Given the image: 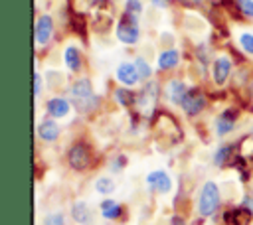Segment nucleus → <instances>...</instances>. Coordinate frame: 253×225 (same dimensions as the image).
Instances as JSON below:
<instances>
[{"label": "nucleus", "instance_id": "nucleus-1", "mask_svg": "<svg viewBox=\"0 0 253 225\" xmlns=\"http://www.w3.org/2000/svg\"><path fill=\"white\" fill-rule=\"evenodd\" d=\"M69 93H71V99H73V103L77 105V109H79V111H83V112H89V111L97 109L99 97L93 93V85H91V79H87V77H81V79H77V81L71 85Z\"/></svg>", "mask_w": 253, "mask_h": 225}, {"label": "nucleus", "instance_id": "nucleus-2", "mask_svg": "<svg viewBox=\"0 0 253 225\" xmlns=\"http://www.w3.org/2000/svg\"><path fill=\"white\" fill-rule=\"evenodd\" d=\"M221 203V195H219V188L215 182H206L200 189L198 195V213L202 217H211L217 207Z\"/></svg>", "mask_w": 253, "mask_h": 225}, {"label": "nucleus", "instance_id": "nucleus-3", "mask_svg": "<svg viewBox=\"0 0 253 225\" xmlns=\"http://www.w3.org/2000/svg\"><path fill=\"white\" fill-rule=\"evenodd\" d=\"M117 38H119V41H123V43H126V45L136 43L138 38H140L138 18L128 16V14H123V18H121L119 24H117Z\"/></svg>", "mask_w": 253, "mask_h": 225}, {"label": "nucleus", "instance_id": "nucleus-4", "mask_svg": "<svg viewBox=\"0 0 253 225\" xmlns=\"http://www.w3.org/2000/svg\"><path fill=\"white\" fill-rule=\"evenodd\" d=\"M67 164L75 172H85L91 166V152H89V148L83 142H75L67 150Z\"/></svg>", "mask_w": 253, "mask_h": 225}, {"label": "nucleus", "instance_id": "nucleus-5", "mask_svg": "<svg viewBox=\"0 0 253 225\" xmlns=\"http://www.w3.org/2000/svg\"><path fill=\"white\" fill-rule=\"evenodd\" d=\"M180 107L184 109V112L188 116H196V114H200L206 109V95L200 89H196V87L194 89H188V93L184 97V103Z\"/></svg>", "mask_w": 253, "mask_h": 225}, {"label": "nucleus", "instance_id": "nucleus-6", "mask_svg": "<svg viewBox=\"0 0 253 225\" xmlns=\"http://www.w3.org/2000/svg\"><path fill=\"white\" fill-rule=\"evenodd\" d=\"M34 36H36V41H38L40 45L49 43V39H51V36H53V18H51L49 14H42V16L36 20Z\"/></svg>", "mask_w": 253, "mask_h": 225}, {"label": "nucleus", "instance_id": "nucleus-7", "mask_svg": "<svg viewBox=\"0 0 253 225\" xmlns=\"http://www.w3.org/2000/svg\"><path fill=\"white\" fill-rule=\"evenodd\" d=\"M146 186L152 189V191H158V193H168L172 189V180L168 176L166 170H154L146 176Z\"/></svg>", "mask_w": 253, "mask_h": 225}, {"label": "nucleus", "instance_id": "nucleus-8", "mask_svg": "<svg viewBox=\"0 0 253 225\" xmlns=\"http://www.w3.org/2000/svg\"><path fill=\"white\" fill-rule=\"evenodd\" d=\"M115 77H117V81H119L121 85H125V87H132V85H136V83L140 81V75H138V71H136V65L130 63V61L119 63V67H117V71H115Z\"/></svg>", "mask_w": 253, "mask_h": 225}, {"label": "nucleus", "instance_id": "nucleus-9", "mask_svg": "<svg viewBox=\"0 0 253 225\" xmlns=\"http://www.w3.org/2000/svg\"><path fill=\"white\" fill-rule=\"evenodd\" d=\"M235 124H237V111L235 109H225L215 118V132L219 136H225L235 128Z\"/></svg>", "mask_w": 253, "mask_h": 225}, {"label": "nucleus", "instance_id": "nucleus-10", "mask_svg": "<svg viewBox=\"0 0 253 225\" xmlns=\"http://www.w3.org/2000/svg\"><path fill=\"white\" fill-rule=\"evenodd\" d=\"M229 73H231V61H229L225 55L217 57V59L213 61V67H211V77H213V83L221 87V85H223V83L229 79Z\"/></svg>", "mask_w": 253, "mask_h": 225}, {"label": "nucleus", "instance_id": "nucleus-11", "mask_svg": "<svg viewBox=\"0 0 253 225\" xmlns=\"http://www.w3.org/2000/svg\"><path fill=\"white\" fill-rule=\"evenodd\" d=\"M45 111H47V114H49L51 118H63V116L69 114L71 105H69V101L63 99V97H51V99L45 103Z\"/></svg>", "mask_w": 253, "mask_h": 225}, {"label": "nucleus", "instance_id": "nucleus-12", "mask_svg": "<svg viewBox=\"0 0 253 225\" xmlns=\"http://www.w3.org/2000/svg\"><path fill=\"white\" fill-rule=\"evenodd\" d=\"M59 124L53 120V118H43L40 124H38V136L43 140V142H55L59 138Z\"/></svg>", "mask_w": 253, "mask_h": 225}, {"label": "nucleus", "instance_id": "nucleus-13", "mask_svg": "<svg viewBox=\"0 0 253 225\" xmlns=\"http://www.w3.org/2000/svg\"><path fill=\"white\" fill-rule=\"evenodd\" d=\"M186 93H188V87H186L184 81H180V79H170V81L166 83V95H168V101H170V103L182 105Z\"/></svg>", "mask_w": 253, "mask_h": 225}, {"label": "nucleus", "instance_id": "nucleus-14", "mask_svg": "<svg viewBox=\"0 0 253 225\" xmlns=\"http://www.w3.org/2000/svg\"><path fill=\"white\" fill-rule=\"evenodd\" d=\"M99 209H101L103 219H107V221H115V219H119L123 215V205L119 201H115V199H103Z\"/></svg>", "mask_w": 253, "mask_h": 225}, {"label": "nucleus", "instance_id": "nucleus-15", "mask_svg": "<svg viewBox=\"0 0 253 225\" xmlns=\"http://www.w3.org/2000/svg\"><path fill=\"white\" fill-rule=\"evenodd\" d=\"M178 61H180L178 49H164V51L158 55L156 65H158L160 71H166V69H174V67L178 65Z\"/></svg>", "mask_w": 253, "mask_h": 225}, {"label": "nucleus", "instance_id": "nucleus-16", "mask_svg": "<svg viewBox=\"0 0 253 225\" xmlns=\"http://www.w3.org/2000/svg\"><path fill=\"white\" fill-rule=\"evenodd\" d=\"M71 217L79 225H89L91 223V209H89V205L85 201H75L71 205Z\"/></svg>", "mask_w": 253, "mask_h": 225}, {"label": "nucleus", "instance_id": "nucleus-17", "mask_svg": "<svg viewBox=\"0 0 253 225\" xmlns=\"http://www.w3.org/2000/svg\"><path fill=\"white\" fill-rule=\"evenodd\" d=\"M63 61L69 71H79L81 69V53L75 45H67L63 51Z\"/></svg>", "mask_w": 253, "mask_h": 225}, {"label": "nucleus", "instance_id": "nucleus-18", "mask_svg": "<svg viewBox=\"0 0 253 225\" xmlns=\"http://www.w3.org/2000/svg\"><path fill=\"white\" fill-rule=\"evenodd\" d=\"M115 99H117V103L123 105V107H132V105H136L138 95H134L130 89H117V91H115Z\"/></svg>", "mask_w": 253, "mask_h": 225}, {"label": "nucleus", "instance_id": "nucleus-19", "mask_svg": "<svg viewBox=\"0 0 253 225\" xmlns=\"http://www.w3.org/2000/svg\"><path fill=\"white\" fill-rule=\"evenodd\" d=\"M231 154H233V146H231V144H223V146H219V148L215 150V154H213V164L219 166V168L225 166V164L229 162Z\"/></svg>", "mask_w": 253, "mask_h": 225}, {"label": "nucleus", "instance_id": "nucleus-20", "mask_svg": "<svg viewBox=\"0 0 253 225\" xmlns=\"http://www.w3.org/2000/svg\"><path fill=\"white\" fill-rule=\"evenodd\" d=\"M95 189H97V193H101V195H111V193L115 191V182H113L111 178H107V176H101V178H97V182H95Z\"/></svg>", "mask_w": 253, "mask_h": 225}, {"label": "nucleus", "instance_id": "nucleus-21", "mask_svg": "<svg viewBox=\"0 0 253 225\" xmlns=\"http://www.w3.org/2000/svg\"><path fill=\"white\" fill-rule=\"evenodd\" d=\"M134 65H136V71H138V75H140L142 81H148L152 77V67L148 65V61L144 57H136L134 59Z\"/></svg>", "mask_w": 253, "mask_h": 225}, {"label": "nucleus", "instance_id": "nucleus-22", "mask_svg": "<svg viewBox=\"0 0 253 225\" xmlns=\"http://www.w3.org/2000/svg\"><path fill=\"white\" fill-rule=\"evenodd\" d=\"M125 14L138 18V16L142 14V2H140V0H126V4H125Z\"/></svg>", "mask_w": 253, "mask_h": 225}, {"label": "nucleus", "instance_id": "nucleus-23", "mask_svg": "<svg viewBox=\"0 0 253 225\" xmlns=\"http://www.w3.org/2000/svg\"><path fill=\"white\" fill-rule=\"evenodd\" d=\"M239 45H241V49H243L245 53L253 55V34L243 32V34L239 36Z\"/></svg>", "mask_w": 253, "mask_h": 225}, {"label": "nucleus", "instance_id": "nucleus-24", "mask_svg": "<svg viewBox=\"0 0 253 225\" xmlns=\"http://www.w3.org/2000/svg\"><path fill=\"white\" fill-rule=\"evenodd\" d=\"M237 148H239V152H241L243 156H251V154H253V136H245V138L237 144Z\"/></svg>", "mask_w": 253, "mask_h": 225}, {"label": "nucleus", "instance_id": "nucleus-25", "mask_svg": "<svg viewBox=\"0 0 253 225\" xmlns=\"http://www.w3.org/2000/svg\"><path fill=\"white\" fill-rule=\"evenodd\" d=\"M43 225H65V217H63V213H59V211L49 213V215H45Z\"/></svg>", "mask_w": 253, "mask_h": 225}, {"label": "nucleus", "instance_id": "nucleus-26", "mask_svg": "<svg viewBox=\"0 0 253 225\" xmlns=\"http://www.w3.org/2000/svg\"><path fill=\"white\" fill-rule=\"evenodd\" d=\"M237 8L243 16L253 18V0H237Z\"/></svg>", "mask_w": 253, "mask_h": 225}, {"label": "nucleus", "instance_id": "nucleus-27", "mask_svg": "<svg viewBox=\"0 0 253 225\" xmlns=\"http://www.w3.org/2000/svg\"><path fill=\"white\" fill-rule=\"evenodd\" d=\"M125 162H126V160H125V156H117V158H115V160L111 162V170H113L115 174H119V172L123 170V166H125Z\"/></svg>", "mask_w": 253, "mask_h": 225}, {"label": "nucleus", "instance_id": "nucleus-28", "mask_svg": "<svg viewBox=\"0 0 253 225\" xmlns=\"http://www.w3.org/2000/svg\"><path fill=\"white\" fill-rule=\"evenodd\" d=\"M42 93V75L34 73V97H40Z\"/></svg>", "mask_w": 253, "mask_h": 225}, {"label": "nucleus", "instance_id": "nucleus-29", "mask_svg": "<svg viewBox=\"0 0 253 225\" xmlns=\"http://www.w3.org/2000/svg\"><path fill=\"white\" fill-rule=\"evenodd\" d=\"M241 205L253 213V197H251V195H245V199H243V203H241Z\"/></svg>", "mask_w": 253, "mask_h": 225}, {"label": "nucleus", "instance_id": "nucleus-30", "mask_svg": "<svg viewBox=\"0 0 253 225\" xmlns=\"http://www.w3.org/2000/svg\"><path fill=\"white\" fill-rule=\"evenodd\" d=\"M150 2H152V6H156V8H166L170 0H150Z\"/></svg>", "mask_w": 253, "mask_h": 225}, {"label": "nucleus", "instance_id": "nucleus-31", "mask_svg": "<svg viewBox=\"0 0 253 225\" xmlns=\"http://www.w3.org/2000/svg\"><path fill=\"white\" fill-rule=\"evenodd\" d=\"M93 6H105L107 4V0H89Z\"/></svg>", "mask_w": 253, "mask_h": 225}, {"label": "nucleus", "instance_id": "nucleus-32", "mask_svg": "<svg viewBox=\"0 0 253 225\" xmlns=\"http://www.w3.org/2000/svg\"><path fill=\"white\" fill-rule=\"evenodd\" d=\"M172 225H186V223H184L180 217H174V219H172Z\"/></svg>", "mask_w": 253, "mask_h": 225}, {"label": "nucleus", "instance_id": "nucleus-33", "mask_svg": "<svg viewBox=\"0 0 253 225\" xmlns=\"http://www.w3.org/2000/svg\"><path fill=\"white\" fill-rule=\"evenodd\" d=\"M221 2H229V0H221Z\"/></svg>", "mask_w": 253, "mask_h": 225}]
</instances>
